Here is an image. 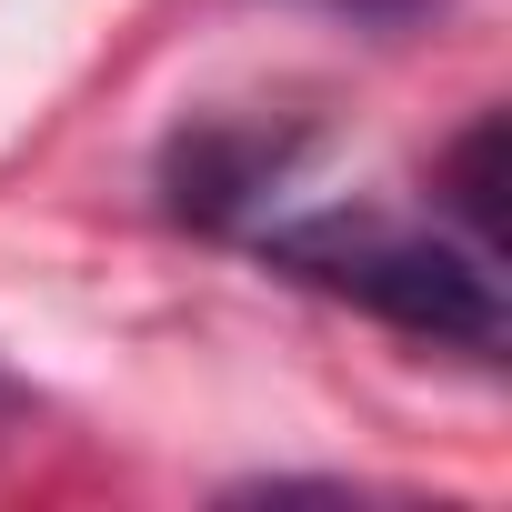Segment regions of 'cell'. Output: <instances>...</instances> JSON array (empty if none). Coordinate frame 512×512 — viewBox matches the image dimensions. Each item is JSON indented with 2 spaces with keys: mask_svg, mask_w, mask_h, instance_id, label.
<instances>
[{
  "mask_svg": "<svg viewBox=\"0 0 512 512\" xmlns=\"http://www.w3.org/2000/svg\"><path fill=\"white\" fill-rule=\"evenodd\" d=\"M492 151H502V121H472V141L452 151V181H462V211H472V231H482V241L502 231V201H492Z\"/></svg>",
  "mask_w": 512,
  "mask_h": 512,
  "instance_id": "2",
  "label": "cell"
},
{
  "mask_svg": "<svg viewBox=\"0 0 512 512\" xmlns=\"http://www.w3.org/2000/svg\"><path fill=\"white\" fill-rule=\"evenodd\" d=\"M322 11H352V21H412V11H432V0H322Z\"/></svg>",
  "mask_w": 512,
  "mask_h": 512,
  "instance_id": "3",
  "label": "cell"
},
{
  "mask_svg": "<svg viewBox=\"0 0 512 512\" xmlns=\"http://www.w3.org/2000/svg\"><path fill=\"white\" fill-rule=\"evenodd\" d=\"M272 251H282L302 282H322V292H342V302H362V312H382V322H402V332H422V342L502 352L492 262H482V251H462V241H442V231L342 221V211H332V221L272 231Z\"/></svg>",
  "mask_w": 512,
  "mask_h": 512,
  "instance_id": "1",
  "label": "cell"
}]
</instances>
